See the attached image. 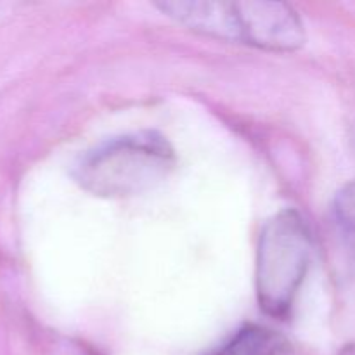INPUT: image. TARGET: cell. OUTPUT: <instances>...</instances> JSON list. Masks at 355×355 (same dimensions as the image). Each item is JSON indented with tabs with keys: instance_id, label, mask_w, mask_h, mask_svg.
I'll return each mask as SVG.
<instances>
[{
	"instance_id": "3957f363",
	"label": "cell",
	"mask_w": 355,
	"mask_h": 355,
	"mask_svg": "<svg viewBox=\"0 0 355 355\" xmlns=\"http://www.w3.org/2000/svg\"><path fill=\"white\" fill-rule=\"evenodd\" d=\"M239 44L272 52H291L305 44L300 16L283 2H236Z\"/></svg>"
},
{
	"instance_id": "7a4b0ae2",
	"label": "cell",
	"mask_w": 355,
	"mask_h": 355,
	"mask_svg": "<svg viewBox=\"0 0 355 355\" xmlns=\"http://www.w3.org/2000/svg\"><path fill=\"white\" fill-rule=\"evenodd\" d=\"M312 255V236L297 210L279 211L260 231L257 250V298L269 318H290Z\"/></svg>"
},
{
	"instance_id": "277c9868",
	"label": "cell",
	"mask_w": 355,
	"mask_h": 355,
	"mask_svg": "<svg viewBox=\"0 0 355 355\" xmlns=\"http://www.w3.org/2000/svg\"><path fill=\"white\" fill-rule=\"evenodd\" d=\"M288 350L284 336L260 324H246L208 355H283Z\"/></svg>"
},
{
	"instance_id": "6da1fadb",
	"label": "cell",
	"mask_w": 355,
	"mask_h": 355,
	"mask_svg": "<svg viewBox=\"0 0 355 355\" xmlns=\"http://www.w3.org/2000/svg\"><path fill=\"white\" fill-rule=\"evenodd\" d=\"M175 151L162 134L141 130L111 139L85 153L73 170L75 182L101 198L141 194L175 168Z\"/></svg>"
},
{
	"instance_id": "5b68a950",
	"label": "cell",
	"mask_w": 355,
	"mask_h": 355,
	"mask_svg": "<svg viewBox=\"0 0 355 355\" xmlns=\"http://www.w3.org/2000/svg\"><path fill=\"white\" fill-rule=\"evenodd\" d=\"M331 224L347 259L355 266V180L345 184L333 198Z\"/></svg>"
},
{
	"instance_id": "8992f818",
	"label": "cell",
	"mask_w": 355,
	"mask_h": 355,
	"mask_svg": "<svg viewBox=\"0 0 355 355\" xmlns=\"http://www.w3.org/2000/svg\"><path fill=\"white\" fill-rule=\"evenodd\" d=\"M338 355H355V345H347V347H343L342 352H340Z\"/></svg>"
}]
</instances>
